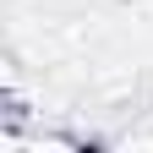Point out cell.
I'll return each instance as SVG.
<instances>
[]
</instances>
